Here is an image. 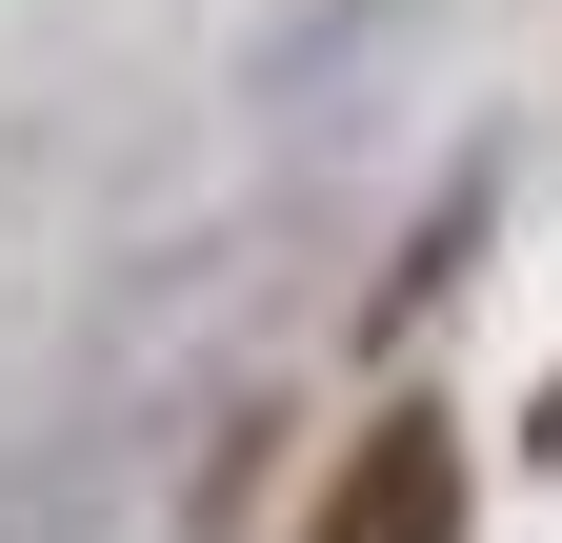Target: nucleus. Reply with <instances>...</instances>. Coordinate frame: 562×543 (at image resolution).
I'll return each instance as SVG.
<instances>
[{
    "instance_id": "1",
    "label": "nucleus",
    "mask_w": 562,
    "mask_h": 543,
    "mask_svg": "<svg viewBox=\"0 0 562 543\" xmlns=\"http://www.w3.org/2000/svg\"><path fill=\"white\" fill-rule=\"evenodd\" d=\"M302 543H462V443L422 423V402H402V423H362V463L322 484Z\"/></svg>"
},
{
    "instance_id": "2",
    "label": "nucleus",
    "mask_w": 562,
    "mask_h": 543,
    "mask_svg": "<svg viewBox=\"0 0 562 543\" xmlns=\"http://www.w3.org/2000/svg\"><path fill=\"white\" fill-rule=\"evenodd\" d=\"M542 443H562V383H542Z\"/></svg>"
}]
</instances>
